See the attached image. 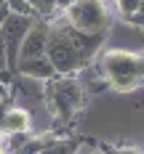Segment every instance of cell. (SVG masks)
<instances>
[{
    "instance_id": "6da1fadb",
    "label": "cell",
    "mask_w": 144,
    "mask_h": 154,
    "mask_svg": "<svg viewBox=\"0 0 144 154\" xmlns=\"http://www.w3.org/2000/svg\"><path fill=\"white\" fill-rule=\"evenodd\" d=\"M96 69L115 91H133V88L144 85V53L107 48Z\"/></svg>"
},
{
    "instance_id": "7a4b0ae2",
    "label": "cell",
    "mask_w": 144,
    "mask_h": 154,
    "mask_svg": "<svg viewBox=\"0 0 144 154\" xmlns=\"http://www.w3.org/2000/svg\"><path fill=\"white\" fill-rule=\"evenodd\" d=\"M43 101L48 106V114L56 120V125H67V122H72L75 112L83 106L85 88L75 77H53V80L46 82Z\"/></svg>"
},
{
    "instance_id": "3957f363",
    "label": "cell",
    "mask_w": 144,
    "mask_h": 154,
    "mask_svg": "<svg viewBox=\"0 0 144 154\" xmlns=\"http://www.w3.org/2000/svg\"><path fill=\"white\" fill-rule=\"evenodd\" d=\"M46 59L51 61L53 72L59 77H75L85 66V59L78 48L69 43V37L64 35L62 24H51V32H48V43H46Z\"/></svg>"
},
{
    "instance_id": "277c9868",
    "label": "cell",
    "mask_w": 144,
    "mask_h": 154,
    "mask_svg": "<svg viewBox=\"0 0 144 154\" xmlns=\"http://www.w3.org/2000/svg\"><path fill=\"white\" fill-rule=\"evenodd\" d=\"M62 19L80 32L101 35L110 29V11L101 0H72V5L62 14Z\"/></svg>"
},
{
    "instance_id": "5b68a950",
    "label": "cell",
    "mask_w": 144,
    "mask_h": 154,
    "mask_svg": "<svg viewBox=\"0 0 144 154\" xmlns=\"http://www.w3.org/2000/svg\"><path fill=\"white\" fill-rule=\"evenodd\" d=\"M48 32H51V21L43 19V16H35V19H32V27L27 29V35L21 37V45H19V53H16V61L46 56Z\"/></svg>"
},
{
    "instance_id": "8992f818",
    "label": "cell",
    "mask_w": 144,
    "mask_h": 154,
    "mask_svg": "<svg viewBox=\"0 0 144 154\" xmlns=\"http://www.w3.org/2000/svg\"><path fill=\"white\" fill-rule=\"evenodd\" d=\"M32 130V114L21 106H8L0 117V133L11 136V133H30Z\"/></svg>"
},
{
    "instance_id": "52a82bcc",
    "label": "cell",
    "mask_w": 144,
    "mask_h": 154,
    "mask_svg": "<svg viewBox=\"0 0 144 154\" xmlns=\"http://www.w3.org/2000/svg\"><path fill=\"white\" fill-rule=\"evenodd\" d=\"M16 75L21 77H32V80H40V82H48V80H53V77H59L53 72V66L48 61L46 56H37V59H24V61H16L14 66Z\"/></svg>"
},
{
    "instance_id": "ba28073f",
    "label": "cell",
    "mask_w": 144,
    "mask_h": 154,
    "mask_svg": "<svg viewBox=\"0 0 144 154\" xmlns=\"http://www.w3.org/2000/svg\"><path fill=\"white\" fill-rule=\"evenodd\" d=\"M139 5H142V0H115V8L123 19H131L133 14H139Z\"/></svg>"
},
{
    "instance_id": "9c48e42d",
    "label": "cell",
    "mask_w": 144,
    "mask_h": 154,
    "mask_svg": "<svg viewBox=\"0 0 144 154\" xmlns=\"http://www.w3.org/2000/svg\"><path fill=\"white\" fill-rule=\"evenodd\" d=\"M0 69H8V56H5V37L0 29Z\"/></svg>"
},
{
    "instance_id": "30bf717a",
    "label": "cell",
    "mask_w": 144,
    "mask_h": 154,
    "mask_svg": "<svg viewBox=\"0 0 144 154\" xmlns=\"http://www.w3.org/2000/svg\"><path fill=\"white\" fill-rule=\"evenodd\" d=\"M110 154H142V152H136L133 146H123V149H112Z\"/></svg>"
},
{
    "instance_id": "8fae6325",
    "label": "cell",
    "mask_w": 144,
    "mask_h": 154,
    "mask_svg": "<svg viewBox=\"0 0 144 154\" xmlns=\"http://www.w3.org/2000/svg\"><path fill=\"white\" fill-rule=\"evenodd\" d=\"M27 3H30L32 8H35V11H37V3H40V0H27Z\"/></svg>"
},
{
    "instance_id": "7c38bea8",
    "label": "cell",
    "mask_w": 144,
    "mask_h": 154,
    "mask_svg": "<svg viewBox=\"0 0 144 154\" xmlns=\"http://www.w3.org/2000/svg\"><path fill=\"white\" fill-rule=\"evenodd\" d=\"M0 154H5V149H3V146H0Z\"/></svg>"
}]
</instances>
